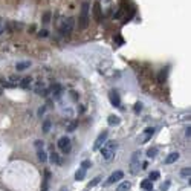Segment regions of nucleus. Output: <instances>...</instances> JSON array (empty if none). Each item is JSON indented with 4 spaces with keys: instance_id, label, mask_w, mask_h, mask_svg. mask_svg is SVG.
<instances>
[{
    "instance_id": "nucleus-15",
    "label": "nucleus",
    "mask_w": 191,
    "mask_h": 191,
    "mask_svg": "<svg viewBox=\"0 0 191 191\" xmlns=\"http://www.w3.org/2000/svg\"><path fill=\"white\" fill-rule=\"evenodd\" d=\"M84 177H86V170H84V168L77 170V173H75V179H77V180H83Z\"/></svg>"
},
{
    "instance_id": "nucleus-11",
    "label": "nucleus",
    "mask_w": 191,
    "mask_h": 191,
    "mask_svg": "<svg viewBox=\"0 0 191 191\" xmlns=\"http://www.w3.org/2000/svg\"><path fill=\"white\" fill-rule=\"evenodd\" d=\"M31 67V61H19V63L15 64V69L17 70H26Z\"/></svg>"
},
{
    "instance_id": "nucleus-13",
    "label": "nucleus",
    "mask_w": 191,
    "mask_h": 191,
    "mask_svg": "<svg viewBox=\"0 0 191 191\" xmlns=\"http://www.w3.org/2000/svg\"><path fill=\"white\" fill-rule=\"evenodd\" d=\"M93 12H95V19H96V21H101V6H100V2H96V3H95Z\"/></svg>"
},
{
    "instance_id": "nucleus-33",
    "label": "nucleus",
    "mask_w": 191,
    "mask_h": 191,
    "mask_svg": "<svg viewBox=\"0 0 191 191\" xmlns=\"http://www.w3.org/2000/svg\"><path fill=\"white\" fill-rule=\"evenodd\" d=\"M40 37H46V35H47V31H40Z\"/></svg>"
},
{
    "instance_id": "nucleus-20",
    "label": "nucleus",
    "mask_w": 191,
    "mask_h": 191,
    "mask_svg": "<svg viewBox=\"0 0 191 191\" xmlns=\"http://www.w3.org/2000/svg\"><path fill=\"white\" fill-rule=\"evenodd\" d=\"M180 176L182 177H188L190 179V176H191V168L188 167V168H184V170L180 171Z\"/></svg>"
},
{
    "instance_id": "nucleus-17",
    "label": "nucleus",
    "mask_w": 191,
    "mask_h": 191,
    "mask_svg": "<svg viewBox=\"0 0 191 191\" xmlns=\"http://www.w3.org/2000/svg\"><path fill=\"white\" fill-rule=\"evenodd\" d=\"M49 159H51V162H52V164H61V159H60V156H58V154H57L55 152H54V153H51Z\"/></svg>"
},
{
    "instance_id": "nucleus-25",
    "label": "nucleus",
    "mask_w": 191,
    "mask_h": 191,
    "mask_svg": "<svg viewBox=\"0 0 191 191\" xmlns=\"http://www.w3.org/2000/svg\"><path fill=\"white\" fill-rule=\"evenodd\" d=\"M5 29H6V23H5V20H3V19H0V34H3V32H5Z\"/></svg>"
},
{
    "instance_id": "nucleus-2",
    "label": "nucleus",
    "mask_w": 191,
    "mask_h": 191,
    "mask_svg": "<svg viewBox=\"0 0 191 191\" xmlns=\"http://www.w3.org/2000/svg\"><path fill=\"white\" fill-rule=\"evenodd\" d=\"M89 26V3L84 2L81 6V14H79V28L86 29Z\"/></svg>"
},
{
    "instance_id": "nucleus-31",
    "label": "nucleus",
    "mask_w": 191,
    "mask_h": 191,
    "mask_svg": "<svg viewBox=\"0 0 191 191\" xmlns=\"http://www.w3.org/2000/svg\"><path fill=\"white\" fill-rule=\"evenodd\" d=\"M185 136H186V138H188V139H190V136H191V127H188V128H186V130H185Z\"/></svg>"
},
{
    "instance_id": "nucleus-29",
    "label": "nucleus",
    "mask_w": 191,
    "mask_h": 191,
    "mask_svg": "<svg viewBox=\"0 0 191 191\" xmlns=\"http://www.w3.org/2000/svg\"><path fill=\"white\" fill-rule=\"evenodd\" d=\"M168 186H170V182H165V184H162V185H161V190H162V191H165Z\"/></svg>"
},
{
    "instance_id": "nucleus-7",
    "label": "nucleus",
    "mask_w": 191,
    "mask_h": 191,
    "mask_svg": "<svg viewBox=\"0 0 191 191\" xmlns=\"http://www.w3.org/2000/svg\"><path fill=\"white\" fill-rule=\"evenodd\" d=\"M124 177V173L122 171H115V173H112V174H110V177L107 180H106V185H112V184H115V182H119Z\"/></svg>"
},
{
    "instance_id": "nucleus-9",
    "label": "nucleus",
    "mask_w": 191,
    "mask_h": 191,
    "mask_svg": "<svg viewBox=\"0 0 191 191\" xmlns=\"http://www.w3.org/2000/svg\"><path fill=\"white\" fill-rule=\"evenodd\" d=\"M177 159H179V153H177V152L170 153V154H168V156L165 158V164H167V165H170V164H174Z\"/></svg>"
},
{
    "instance_id": "nucleus-24",
    "label": "nucleus",
    "mask_w": 191,
    "mask_h": 191,
    "mask_svg": "<svg viewBox=\"0 0 191 191\" xmlns=\"http://www.w3.org/2000/svg\"><path fill=\"white\" fill-rule=\"evenodd\" d=\"M159 177V173L158 171H152L150 173V176H148V180H156Z\"/></svg>"
},
{
    "instance_id": "nucleus-18",
    "label": "nucleus",
    "mask_w": 191,
    "mask_h": 191,
    "mask_svg": "<svg viewBox=\"0 0 191 191\" xmlns=\"http://www.w3.org/2000/svg\"><path fill=\"white\" fill-rule=\"evenodd\" d=\"M141 186H142V188H144V190H148V191H152V180H144V182H142V184H141Z\"/></svg>"
},
{
    "instance_id": "nucleus-6",
    "label": "nucleus",
    "mask_w": 191,
    "mask_h": 191,
    "mask_svg": "<svg viewBox=\"0 0 191 191\" xmlns=\"http://www.w3.org/2000/svg\"><path fill=\"white\" fill-rule=\"evenodd\" d=\"M107 136H109V132L107 130H104L103 133H101V135L96 138V141H95V144H93V148L95 150H98V148H101L104 145V142L107 141Z\"/></svg>"
},
{
    "instance_id": "nucleus-32",
    "label": "nucleus",
    "mask_w": 191,
    "mask_h": 191,
    "mask_svg": "<svg viewBox=\"0 0 191 191\" xmlns=\"http://www.w3.org/2000/svg\"><path fill=\"white\" fill-rule=\"evenodd\" d=\"M75 127H77V122H72V124L69 126V132H73V130H75Z\"/></svg>"
},
{
    "instance_id": "nucleus-12",
    "label": "nucleus",
    "mask_w": 191,
    "mask_h": 191,
    "mask_svg": "<svg viewBox=\"0 0 191 191\" xmlns=\"http://www.w3.org/2000/svg\"><path fill=\"white\" fill-rule=\"evenodd\" d=\"M107 122H109V126H118V124L121 122V118L116 116V115H110L109 119H107Z\"/></svg>"
},
{
    "instance_id": "nucleus-28",
    "label": "nucleus",
    "mask_w": 191,
    "mask_h": 191,
    "mask_svg": "<svg viewBox=\"0 0 191 191\" xmlns=\"http://www.w3.org/2000/svg\"><path fill=\"white\" fill-rule=\"evenodd\" d=\"M141 110H142V104L141 103H136L135 104V112L138 113V112H141Z\"/></svg>"
},
{
    "instance_id": "nucleus-26",
    "label": "nucleus",
    "mask_w": 191,
    "mask_h": 191,
    "mask_svg": "<svg viewBox=\"0 0 191 191\" xmlns=\"http://www.w3.org/2000/svg\"><path fill=\"white\" fill-rule=\"evenodd\" d=\"M89 167H92V162H90V161H83V162H81V168L87 170Z\"/></svg>"
},
{
    "instance_id": "nucleus-14",
    "label": "nucleus",
    "mask_w": 191,
    "mask_h": 191,
    "mask_svg": "<svg viewBox=\"0 0 191 191\" xmlns=\"http://www.w3.org/2000/svg\"><path fill=\"white\" fill-rule=\"evenodd\" d=\"M130 186H132L130 182H128V180H124L122 184L116 188V191H128V190H130Z\"/></svg>"
},
{
    "instance_id": "nucleus-16",
    "label": "nucleus",
    "mask_w": 191,
    "mask_h": 191,
    "mask_svg": "<svg viewBox=\"0 0 191 191\" xmlns=\"http://www.w3.org/2000/svg\"><path fill=\"white\" fill-rule=\"evenodd\" d=\"M37 158L40 159L41 162H46L47 161V154H46V152L41 148V150H37Z\"/></svg>"
},
{
    "instance_id": "nucleus-3",
    "label": "nucleus",
    "mask_w": 191,
    "mask_h": 191,
    "mask_svg": "<svg viewBox=\"0 0 191 191\" xmlns=\"http://www.w3.org/2000/svg\"><path fill=\"white\" fill-rule=\"evenodd\" d=\"M139 165H141V152H135L132 154V159H130V173L132 174H136L138 171H139Z\"/></svg>"
},
{
    "instance_id": "nucleus-23",
    "label": "nucleus",
    "mask_w": 191,
    "mask_h": 191,
    "mask_svg": "<svg viewBox=\"0 0 191 191\" xmlns=\"http://www.w3.org/2000/svg\"><path fill=\"white\" fill-rule=\"evenodd\" d=\"M31 81H32V79H31L29 77L28 78H23V79H21V87H28L29 84H31Z\"/></svg>"
},
{
    "instance_id": "nucleus-10",
    "label": "nucleus",
    "mask_w": 191,
    "mask_h": 191,
    "mask_svg": "<svg viewBox=\"0 0 191 191\" xmlns=\"http://www.w3.org/2000/svg\"><path fill=\"white\" fill-rule=\"evenodd\" d=\"M154 135V128L153 127H148V128H145V133H144V138H142V142L141 144H144V142H147L150 138H152Z\"/></svg>"
},
{
    "instance_id": "nucleus-5",
    "label": "nucleus",
    "mask_w": 191,
    "mask_h": 191,
    "mask_svg": "<svg viewBox=\"0 0 191 191\" xmlns=\"http://www.w3.org/2000/svg\"><path fill=\"white\" fill-rule=\"evenodd\" d=\"M73 29V19H67L63 21V25H61V34L63 35H69L72 32Z\"/></svg>"
},
{
    "instance_id": "nucleus-19",
    "label": "nucleus",
    "mask_w": 191,
    "mask_h": 191,
    "mask_svg": "<svg viewBox=\"0 0 191 191\" xmlns=\"http://www.w3.org/2000/svg\"><path fill=\"white\" fill-rule=\"evenodd\" d=\"M49 130H51V121H49V119H46V121L43 122V132L44 133H49Z\"/></svg>"
},
{
    "instance_id": "nucleus-22",
    "label": "nucleus",
    "mask_w": 191,
    "mask_h": 191,
    "mask_svg": "<svg viewBox=\"0 0 191 191\" xmlns=\"http://www.w3.org/2000/svg\"><path fill=\"white\" fill-rule=\"evenodd\" d=\"M100 180H101V177H100V176H98V177H95V179H93V180L90 182V184H89V185H87V188H92V186L98 185V184H100Z\"/></svg>"
},
{
    "instance_id": "nucleus-4",
    "label": "nucleus",
    "mask_w": 191,
    "mask_h": 191,
    "mask_svg": "<svg viewBox=\"0 0 191 191\" xmlns=\"http://www.w3.org/2000/svg\"><path fill=\"white\" fill-rule=\"evenodd\" d=\"M58 148H60V150H61V152H63L64 154L70 152L72 145H70V139H69V138H66V136L60 138V141H58Z\"/></svg>"
},
{
    "instance_id": "nucleus-30",
    "label": "nucleus",
    "mask_w": 191,
    "mask_h": 191,
    "mask_svg": "<svg viewBox=\"0 0 191 191\" xmlns=\"http://www.w3.org/2000/svg\"><path fill=\"white\" fill-rule=\"evenodd\" d=\"M49 19H51V14H49V12H46V14H44V23H47V21H49Z\"/></svg>"
},
{
    "instance_id": "nucleus-34",
    "label": "nucleus",
    "mask_w": 191,
    "mask_h": 191,
    "mask_svg": "<svg viewBox=\"0 0 191 191\" xmlns=\"http://www.w3.org/2000/svg\"><path fill=\"white\" fill-rule=\"evenodd\" d=\"M61 191H67V190H66V188H61Z\"/></svg>"
},
{
    "instance_id": "nucleus-8",
    "label": "nucleus",
    "mask_w": 191,
    "mask_h": 191,
    "mask_svg": "<svg viewBox=\"0 0 191 191\" xmlns=\"http://www.w3.org/2000/svg\"><path fill=\"white\" fill-rule=\"evenodd\" d=\"M109 98H110V103H112L115 107H119V106H121V100H119L118 92L112 90V92H110V95H109Z\"/></svg>"
},
{
    "instance_id": "nucleus-1",
    "label": "nucleus",
    "mask_w": 191,
    "mask_h": 191,
    "mask_svg": "<svg viewBox=\"0 0 191 191\" xmlns=\"http://www.w3.org/2000/svg\"><path fill=\"white\" fill-rule=\"evenodd\" d=\"M116 148H118V144L115 141H106L104 145L101 147V156H103L104 161L113 159L115 153H116Z\"/></svg>"
},
{
    "instance_id": "nucleus-27",
    "label": "nucleus",
    "mask_w": 191,
    "mask_h": 191,
    "mask_svg": "<svg viewBox=\"0 0 191 191\" xmlns=\"http://www.w3.org/2000/svg\"><path fill=\"white\" fill-rule=\"evenodd\" d=\"M35 148H37V150H41V148H43V141H35Z\"/></svg>"
},
{
    "instance_id": "nucleus-21",
    "label": "nucleus",
    "mask_w": 191,
    "mask_h": 191,
    "mask_svg": "<svg viewBox=\"0 0 191 191\" xmlns=\"http://www.w3.org/2000/svg\"><path fill=\"white\" fill-rule=\"evenodd\" d=\"M156 153H158V148H154V147L147 150V156L148 158H154V156H156Z\"/></svg>"
}]
</instances>
